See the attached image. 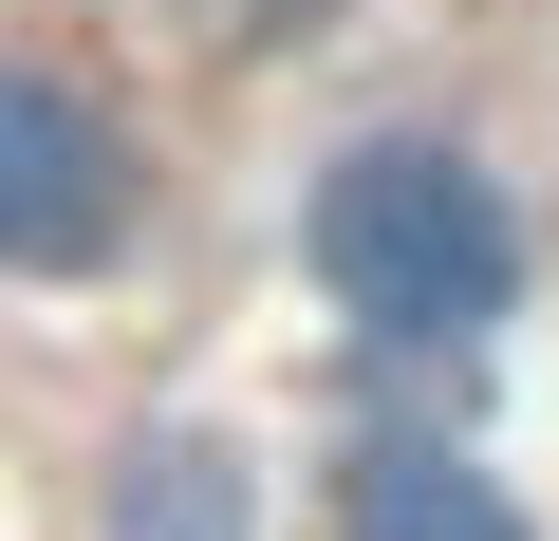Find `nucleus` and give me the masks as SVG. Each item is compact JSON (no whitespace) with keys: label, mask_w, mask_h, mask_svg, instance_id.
<instances>
[{"label":"nucleus","mask_w":559,"mask_h":541,"mask_svg":"<svg viewBox=\"0 0 559 541\" xmlns=\"http://www.w3.org/2000/svg\"><path fill=\"white\" fill-rule=\"evenodd\" d=\"M299 261H318V299L355 318V337H503V299H522V205L485 187V150H448V131H355L336 168H318V205H299Z\"/></svg>","instance_id":"obj_1"},{"label":"nucleus","mask_w":559,"mask_h":541,"mask_svg":"<svg viewBox=\"0 0 559 541\" xmlns=\"http://www.w3.org/2000/svg\"><path fill=\"white\" fill-rule=\"evenodd\" d=\"M131 131L94 75H38V57H0V261L20 281H94V261H131Z\"/></svg>","instance_id":"obj_2"},{"label":"nucleus","mask_w":559,"mask_h":541,"mask_svg":"<svg viewBox=\"0 0 559 541\" xmlns=\"http://www.w3.org/2000/svg\"><path fill=\"white\" fill-rule=\"evenodd\" d=\"M336 541H540V522L503 504L485 448H448V430H355V448H336Z\"/></svg>","instance_id":"obj_3"},{"label":"nucleus","mask_w":559,"mask_h":541,"mask_svg":"<svg viewBox=\"0 0 559 541\" xmlns=\"http://www.w3.org/2000/svg\"><path fill=\"white\" fill-rule=\"evenodd\" d=\"M112 541H261V485L224 430H131L112 467Z\"/></svg>","instance_id":"obj_4"}]
</instances>
